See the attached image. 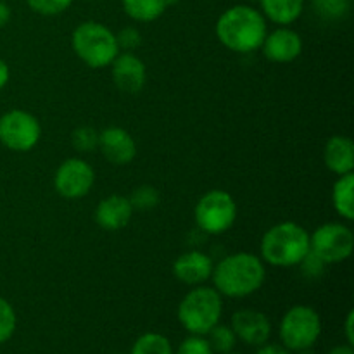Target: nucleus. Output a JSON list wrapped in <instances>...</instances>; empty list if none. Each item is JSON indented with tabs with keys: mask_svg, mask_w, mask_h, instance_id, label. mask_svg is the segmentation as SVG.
<instances>
[{
	"mask_svg": "<svg viewBox=\"0 0 354 354\" xmlns=\"http://www.w3.org/2000/svg\"><path fill=\"white\" fill-rule=\"evenodd\" d=\"M211 279L221 296L241 299L261 289L266 280V268L259 256L252 252H235L214 266Z\"/></svg>",
	"mask_w": 354,
	"mask_h": 354,
	"instance_id": "nucleus-1",
	"label": "nucleus"
},
{
	"mask_svg": "<svg viewBox=\"0 0 354 354\" xmlns=\"http://www.w3.org/2000/svg\"><path fill=\"white\" fill-rule=\"evenodd\" d=\"M266 33L265 16L251 6L230 7L216 23L218 40L237 54H249L261 48Z\"/></svg>",
	"mask_w": 354,
	"mask_h": 354,
	"instance_id": "nucleus-2",
	"label": "nucleus"
},
{
	"mask_svg": "<svg viewBox=\"0 0 354 354\" xmlns=\"http://www.w3.org/2000/svg\"><path fill=\"white\" fill-rule=\"evenodd\" d=\"M310 252V232L294 221H282L265 232L261 239L263 263L277 268L299 266Z\"/></svg>",
	"mask_w": 354,
	"mask_h": 354,
	"instance_id": "nucleus-3",
	"label": "nucleus"
},
{
	"mask_svg": "<svg viewBox=\"0 0 354 354\" xmlns=\"http://www.w3.org/2000/svg\"><path fill=\"white\" fill-rule=\"evenodd\" d=\"M223 313L221 294L214 287L196 286L178 304V322L189 334L207 335Z\"/></svg>",
	"mask_w": 354,
	"mask_h": 354,
	"instance_id": "nucleus-4",
	"label": "nucleus"
},
{
	"mask_svg": "<svg viewBox=\"0 0 354 354\" xmlns=\"http://www.w3.org/2000/svg\"><path fill=\"white\" fill-rule=\"evenodd\" d=\"M71 47L80 61L92 69L111 66L120 54L116 33L97 21H85L75 28L71 35Z\"/></svg>",
	"mask_w": 354,
	"mask_h": 354,
	"instance_id": "nucleus-5",
	"label": "nucleus"
},
{
	"mask_svg": "<svg viewBox=\"0 0 354 354\" xmlns=\"http://www.w3.org/2000/svg\"><path fill=\"white\" fill-rule=\"evenodd\" d=\"M322 334V320L317 310L306 304L292 306L280 320L279 335L290 353L313 348Z\"/></svg>",
	"mask_w": 354,
	"mask_h": 354,
	"instance_id": "nucleus-6",
	"label": "nucleus"
},
{
	"mask_svg": "<svg viewBox=\"0 0 354 354\" xmlns=\"http://www.w3.org/2000/svg\"><path fill=\"white\" fill-rule=\"evenodd\" d=\"M194 216L201 230L211 235H221L234 227L237 220V204L227 190L214 189L201 197Z\"/></svg>",
	"mask_w": 354,
	"mask_h": 354,
	"instance_id": "nucleus-7",
	"label": "nucleus"
},
{
	"mask_svg": "<svg viewBox=\"0 0 354 354\" xmlns=\"http://www.w3.org/2000/svg\"><path fill=\"white\" fill-rule=\"evenodd\" d=\"M354 249L353 230L344 223H324L310 234V251L325 265H337L351 258Z\"/></svg>",
	"mask_w": 354,
	"mask_h": 354,
	"instance_id": "nucleus-8",
	"label": "nucleus"
},
{
	"mask_svg": "<svg viewBox=\"0 0 354 354\" xmlns=\"http://www.w3.org/2000/svg\"><path fill=\"white\" fill-rule=\"evenodd\" d=\"M40 137V121L28 111L12 109L0 116V142L10 151H31L37 147Z\"/></svg>",
	"mask_w": 354,
	"mask_h": 354,
	"instance_id": "nucleus-9",
	"label": "nucleus"
},
{
	"mask_svg": "<svg viewBox=\"0 0 354 354\" xmlns=\"http://www.w3.org/2000/svg\"><path fill=\"white\" fill-rule=\"evenodd\" d=\"M95 183V171L86 161L69 158L61 162L54 176V187L59 196L66 199H82L92 190Z\"/></svg>",
	"mask_w": 354,
	"mask_h": 354,
	"instance_id": "nucleus-10",
	"label": "nucleus"
},
{
	"mask_svg": "<svg viewBox=\"0 0 354 354\" xmlns=\"http://www.w3.org/2000/svg\"><path fill=\"white\" fill-rule=\"evenodd\" d=\"M263 54L268 61L286 64L296 61L303 52V38L297 31L287 26H280L272 33H266L263 40Z\"/></svg>",
	"mask_w": 354,
	"mask_h": 354,
	"instance_id": "nucleus-11",
	"label": "nucleus"
},
{
	"mask_svg": "<svg viewBox=\"0 0 354 354\" xmlns=\"http://www.w3.org/2000/svg\"><path fill=\"white\" fill-rule=\"evenodd\" d=\"M232 330L239 341L249 346H261L272 335V324L261 311L239 310L232 317Z\"/></svg>",
	"mask_w": 354,
	"mask_h": 354,
	"instance_id": "nucleus-12",
	"label": "nucleus"
},
{
	"mask_svg": "<svg viewBox=\"0 0 354 354\" xmlns=\"http://www.w3.org/2000/svg\"><path fill=\"white\" fill-rule=\"evenodd\" d=\"M113 82L121 92L138 93L147 80L144 61L133 52H120L113 62Z\"/></svg>",
	"mask_w": 354,
	"mask_h": 354,
	"instance_id": "nucleus-13",
	"label": "nucleus"
},
{
	"mask_svg": "<svg viewBox=\"0 0 354 354\" xmlns=\"http://www.w3.org/2000/svg\"><path fill=\"white\" fill-rule=\"evenodd\" d=\"M99 149L104 158L116 166L130 165L137 156V144L124 128L109 127L99 131Z\"/></svg>",
	"mask_w": 354,
	"mask_h": 354,
	"instance_id": "nucleus-14",
	"label": "nucleus"
},
{
	"mask_svg": "<svg viewBox=\"0 0 354 354\" xmlns=\"http://www.w3.org/2000/svg\"><path fill=\"white\" fill-rule=\"evenodd\" d=\"M214 263L206 252L189 251L178 256L173 265V275L185 286H203L206 280L211 279Z\"/></svg>",
	"mask_w": 354,
	"mask_h": 354,
	"instance_id": "nucleus-15",
	"label": "nucleus"
},
{
	"mask_svg": "<svg viewBox=\"0 0 354 354\" xmlns=\"http://www.w3.org/2000/svg\"><path fill=\"white\" fill-rule=\"evenodd\" d=\"M133 206L130 199L120 194L106 197L97 204L95 221L100 228L107 232H116L127 227L133 216Z\"/></svg>",
	"mask_w": 354,
	"mask_h": 354,
	"instance_id": "nucleus-16",
	"label": "nucleus"
},
{
	"mask_svg": "<svg viewBox=\"0 0 354 354\" xmlns=\"http://www.w3.org/2000/svg\"><path fill=\"white\" fill-rule=\"evenodd\" d=\"M324 162L337 176L348 175L354 169V144L349 137L334 135L324 149Z\"/></svg>",
	"mask_w": 354,
	"mask_h": 354,
	"instance_id": "nucleus-17",
	"label": "nucleus"
},
{
	"mask_svg": "<svg viewBox=\"0 0 354 354\" xmlns=\"http://www.w3.org/2000/svg\"><path fill=\"white\" fill-rule=\"evenodd\" d=\"M263 16L280 26H289L301 17L304 0H259Z\"/></svg>",
	"mask_w": 354,
	"mask_h": 354,
	"instance_id": "nucleus-18",
	"label": "nucleus"
},
{
	"mask_svg": "<svg viewBox=\"0 0 354 354\" xmlns=\"http://www.w3.org/2000/svg\"><path fill=\"white\" fill-rule=\"evenodd\" d=\"M354 173L341 175L332 189V204L335 213L344 220H354Z\"/></svg>",
	"mask_w": 354,
	"mask_h": 354,
	"instance_id": "nucleus-19",
	"label": "nucleus"
},
{
	"mask_svg": "<svg viewBox=\"0 0 354 354\" xmlns=\"http://www.w3.org/2000/svg\"><path fill=\"white\" fill-rule=\"evenodd\" d=\"M121 2H123L124 12L138 23L156 21L169 6L168 0H121Z\"/></svg>",
	"mask_w": 354,
	"mask_h": 354,
	"instance_id": "nucleus-20",
	"label": "nucleus"
},
{
	"mask_svg": "<svg viewBox=\"0 0 354 354\" xmlns=\"http://www.w3.org/2000/svg\"><path fill=\"white\" fill-rule=\"evenodd\" d=\"M130 354H173L171 342L158 332H147L135 341Z\"/></svg>",
	"mask_w": 354,
	"mask_h": 354,
	"instance_id": "nucleus-21",
	"label": "nucleus"
},
{
	"mask_svg": "<svg viewBox=\"0 0 354 354\" xmlns=\"http://www.w3.org/2000/svg\"><path fill=\"white\" fill-rule=\"evenodd\" d=\"M207 335H209L207 341H209L213 353L228 354L232 353V349L237 344V337H235L234 330H232V327H227V325L218 324L216 327H213L207 332Z\"/></svg>",
	"mask_w": 354,
	"mask_h": 354,
	"instance_id": "nucleus-22",
	"label": "nucleus"
},
{
	"mask_svg": "<svg viewBox=\"0 0 354 354\" xmlns=\"http://www.w3.org/2000/svg\"><path fill=\"white\" fill-rule=\"evenodd\" d=\"M128 199H130L133 209L149 211L158 206L159 192L152 185H140L131 192V196Z\"/></svg>",
	"mask_w": 354,
	"mask_h": 354,
	"instance_id": "nucleus-23",
	"label": "nucleus"
},
{
	"mask_svg": "<svg viewBox=\"0 0 354 354\" xmlns=\"http://www.w3.org/2000/svg\"><path fill=\"white\" fill-rule=\"evenodd\" d=\"M73 147L80 152H92L99 147V131L92 127H80L71 135Z\"/></svg>",
	"mask_w": 354,
	"mask_h": 354,
	"instance_id": "nucleus-24",
	"label": "nucleus"
},
{
	"mask_svg": "<svg viewBox=\"0 0 354 354\" xmlns=\"http://www.w3.org/2000/svg\"><path fill=\"white\" fill-rule=\"evenodd\" d=\"M16 311L10 306L9 301L0 297V344L9 341L16 332Z\"/></svg>",
	"mask_w": 354,
	"mask_h": 354,
	"instance_id": "nucleus-25",
	"label": "nucleus"
},
{
	"mask_svg": "<svg viewBox=\"0 0 354 354\" xmlns=\"http://www.w3.org/2000/svg\"><path fill=\"white\" fill-rule=\"evenodd\" d=\"M315 9L325 19H341L348 14L351 3L346 0H313Z\"/></svg>",
	"mask_w": 354,
	"mask_h": 354,
	"instance_id": "nucleus-26",
	"label": "nucleus"
},
{
	"mask_svg": "<svg viewBox=\"0 0 354 354\" xmlns=\"http://www.w3.org/2000/svg\"><path fill=\"white\" fill-rule=\"evenodd\" d=\"M30 9L41 16H57L69 9L73 0H26Z\"/></svg>",
	"mask_w": 354,
	"mask_h": 354,
	"instance_id": "nucleus-27",
	"label": "nucleus"
},
{
	"mask_svg": "<svg viewBox=\"0 0 354 354\" xmlns=\"http://www.w3.org/2000/svg\"><path fill=\"white\" fill-rule=\"evenodd\" d=\"M176 354H214L209 341L204 335H192L183 339L182 344L176 349Z\"/></svg>",
	"mask_w": 354,
	"mask_h": 354,
	"instance_id": "nucleus-28",
	"label": "nucleus"
},
{
	"mask_svg": "<svg viewBox=\"0 0 354 354\" xmlns=\"http://www.w3.org/2000/svg\"><path fill=\"white\" fill-rule=\"evenodd\" d=\"M116 41H118V47H120V50L133 52L140 47L142 35L137 28L127 26L116 35Z\"/></svg>",
	"mask_w": 354,
	"mask_h": 354,
	"instance_id": "nucleus-29",
	"label": "nucleus"
},
{
	"mask_svg": "<svg viewBox=\"0 0 354 354\" xmlns=\"http://www.w3.org/2000/svg\"><path fill=\"white\" fill-rule=\"evenodd\" d=\"M299 266L303 268L304 277H308V279H318V277L324 273V268L327 265H325V263L322 261L317 254H313V252L310 251L306 254V258L299 263Z\"/></svg>",
	"mask_w": 354,
	"mask_h": 354,
	"instance_id": "nucleus-30",
	"label": "nucleus"
},
{
	"mask_svg": "<svg viewBox=\"0 0 354 354\" xmlns=\"http://www.w3.org/2000/svg\"><path fill=\"white\" fill-rule=\"evenodd\" d=\"M258 351L256 354H290V351L287 348H283L282 344H268V342H265V344L258 346Z\"/></svg>",
	"mask_w": 354,
	"mask_h": 354,
	"instance_id": "nucleus-31",
	"label": "nucleus"
},
{
	"mask_svg": "<svg viewBox=\"0 0 354 354\" xmlns=\"http://www.w3.org/2000/svg\"><path fill=\"white\" fill-rule=\"evenodd\" d=\"M344 335H346V342L348 344L354 346V311L351 310L348 313L344 320Z\"/></svg>",
	"mask_w": 354,
	"mask_h": 354,
	"instance_id": "nucleus-32",
	"label": "nucleus"
},
{
	"mask_svg": "<svg viewBox=\"0 0 354 354\" xmlns=\"http://www.w3.org/2000/svg\"><path fill=\"white\" fill-rule=\"evenodd\" d=\"M9 76H10L9 66H7V62L3 61V59H0V90L7 85V82H9Z\"/></svg>",
	"mask_w": 354,
	"mask_h": 354,
	"instance_id": "nucleus-33",
	"label": "nucleus"
},
{
	"mask_svg": "<svg viewBox=\"0 0 354 354\" xmlns=\"http://www.w3.org/2000/svg\"><path fill=\"white\" fill-rule=\"evenodd\" d=\"M10 19V9L7 3H3L2 0H0V28L6 26L7 23H9Z\"/></svg>",
	"mask_w": 354,
	"mask_h": 354,
	"instance_id": "nucleus-34",
	"label": "nucleus"
},
{
	"mask_svg": "<svg viewBox=\"0 0 354 354\" xmlns=\"http://www.w3.org/2000/svg\"><path fill=\"white\" fill-rule=\"evenodd\" d=\"M328 354H354V349L351 344H339V346H334V348L328 351Z\"/></svg>",
	"mask_w": 354,
	"mask_h": 354,
	"instance_id": "nucleus-35",
	"label": "nucleus"
},
{
	"mask_svg": "<svg viewBox=\"0 0 354 354\" xmlns=\"http://www.w3.org/2000/svg\"><path fill=\"white\" fill-rule=\"evenodd\" d=\"M297 354H317V353L311 351V348H310V349H303V351H297Z\"/></svg>",
	"mask_w": 354,
	"mask_h": 354,
	"instance_id": "nucleus-36",
	"label": "nucleus"
},
{
	"mask_svg": "<svg viewBox=\"0 0 354 354\" xmlns=\"http://www.w3.org/2000/svg\"><path fill=\"white\" fill-rule=\"evenodd\" d=\"M346 2H349V3H351V2H353V0H346Z\"/></svg>",
	"mask_w": 354,
	"mask_h": 354,
	"instance_id": "nucleus-37",
	"label": "nucleus"
},
{
	"mask_svg": "<svg viewBox=\"0 0 354 354\" xmlns=\"http://www.w3.org/2000/svg\"><path fill=\"white\" fill-rule=\"evenodd\" d=\"M228 354H239V353H228Z\"/></svg>",
	"mask_w": 354,
	"mask_h": 354,
	"instance_id": "nucleus-38",
	"label": "nucleus"
}]
</instances>
